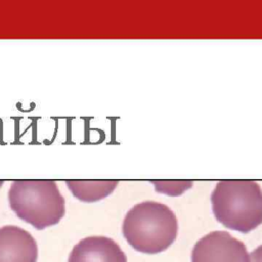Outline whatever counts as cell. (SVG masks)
Here are the masks:
<instances>
[{"instance_id": "cell-1", "label": "cell", "mask_w": 262, "mask_h": 262, "mask_svg": "<svg viewBox=\"0 0 262 262\" xmlns=\"http://www.w3.org/2000/svg\"><path fill=\"white\" fill-rule=\"evenodd\" d=\"M177 219L165 204L144 201L126 214L122 231L127 242L145 254H157L173 244L177 235Z\"/></svg>"}, {"instance_id": "cell-9", "label": "cell", "mask_w": 262, "mask_h": 262, "mask_svg": "<svg viewBox=\"0 0 262 262\" xmlns=\"http://www.w3.org/2000/svg\"><path fill=\"white\" fill-rule=\"evenodd\" d=\"M2 184H3V181H1V180H0V187L2 186Z\"/></svg>"}, {"instance_id": "cell-2", "label": "cell", "mask_w": 262, "mask_h": 262, "mask_svg": "<svg viewBox=\"0 0 262 262\" xmlns=\"http://www.w3.org/2000/svg\"><path fill=\"white\" fill-rule=\"evenodd\" d=\"M211 203L216 219L227 228L247 233L262 223V189L256 181H219Z\"/></svg>"}, {"instance_id": "cell-4", "label": "cell", "mask_w": 262, "mask_h": 262, "mask_svg": "<svg viewBox=\"0 0 262 262\" xmlns=\"http://www.w3.org/2000/svg\"><path fill=\"white\" fill-rule=\"evenodd\" d=\"M246 245L224 230L201 237L193 246L191 262H249Z\"/></svg>"}, {"instance_id": "cell-3", "label": "cell", "mask_w": 262, "mask_h": 262, "mask_svg": "<svg viewBox=\"0 0 262 262\" xmlns=\"http://www.w3.org/2000/svg\"><path fill=\"white\" fill-rule=\"evenodd\" d=\"M8 202L18 218L37 229L57 224L66 213L64 199L52 180L13 181Z\"/></svg>"}, {"instance_id": "cell-5", "label": "cell", "mask_w": 262, "mask_h": 262, "mask_svg": "<svg viewBox=\"0 0 262 262\" xmlns=\"http://www.w3.org/2000/svg\"><path fill=\"white\" fill-rule=\"evenodd\" d=\"M38 246L30 232L15 225L0 228V262H37Z\"/></svg>"}, {"instance_id": "cell-8", "label": "cell", "mask_w": 262, "mask_h": 262, "mask_svg": "<svg viewBox=\"0 0 262 262\" xmlns=\"http://www.w3.org/2000/svg\"><path fill=\"white\" fill-rule=\"evenodd\" d=\"M249 262H262V245L251 252Z\"/></svg>"}, {"instance_id": "cell-6", "label": "cell", "mask_w": 262, "mask_h": 262, "mask_svg": "<svg viewBox=\"0 0 262 262\" xmlns=\"http://www.w3.org/2000/svg\"><path fill=\"white\" fill-rule=\"evenodd\" d=\"M68 262H127V257L113 238L94 235L74 246Z\"/></svg>"}, {"instance_id": "cell-7", "label": "cell", "mask_w": 262, "mask_h": 262, "mask_svg": "<svg viewBox=\"0 0 262 262\" xmlns=\"http://www.w3.org/2000/svg\"><path fill=\"white\" fill-rule=\"evenodd\" d=\"M74 196L83 202H95L107 196L117 186V181H67Z\"/></svg>"}]
</instances>
